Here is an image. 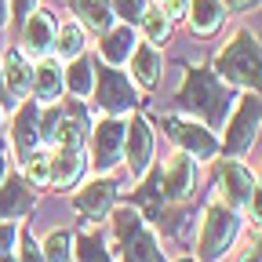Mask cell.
Instances as JSON below:
<instances>
[{"label": "cell", "mask_w": 262, "mask_h": 262, "mask_svg": "<svg viewBox=\"0 0 262 262\" xmlns=\"http://www.w3.org/2000/svg\"><path fill=\"white\" fill-rule=\"evenodd\" d=\"M175 102L189 113H196L208 127H219L226 117H229V106H233V98L226 91V80H219V73L211 70H189Z\"/></svg>", "instance_id": "1"}, {"label": "cell", "mask_w": 262, "mask_h": 262, "mask_svg": "<svg viewBox=\"0 0 262 262\" xmlns=\"http://www.w3.org/2000/svg\"><path fill=\"white\" fill-rule=\"evenodd\" d=\"M215 70H219V80L262 95V48L248 29H237L229 37V44L215 58Z\"/></svg>", "instance_id": "2"}, {"label": "cell", "mask_w": 262, "mask_h": 262, "mask_svg": "<svg viewBox=\"0 0 262 262\" xmlns=\"http://www.w3.org/2000/svg\"><path fill=\"white\" fill-rule=\"evenodd\" d=\"M233 237H237V211L226 204H211L201 222V258L204 262L222 258L233 244Z\"/></svg>", "instance_id": "3"}, {"label": "cell", "mask_w": 262, "mask_h": 262, "mask_svg": "<svg viewBox=\"0 0 262 262\" xmlns=\"http://www.w3.org/2000/svg\"><path fill=\"white\" fill-rule=\"evenodd\" d=\"M258 124H262V95H244V98H237V110H233V117H229V124H226V135H222L226 153H244V149H251Z\"/></svg>", "instance_id": "4"}, {"label": "cell", "mask_w": 262, "mask_h": 262, "mask_svg": "<svg viewBox=\"0 0 262 262\" xmlns=\"http://www.w3.org/2000/svg\"><path fill=\"white\" fill-rule=\"evenodd\" d=\"M98 98V106L106 110V117H120V113H131L139 102V95H135V84H131L120 70H102V73H95V91Z\"/></svg>", "instance_id": "5"}, {"label": "cell", "mask_w": 262, "mask_h": 262, "mask_svg": "<svg viewBox=\"0 0 262 262\" xmlns=\"http://www.w3.org/2000/svg\"><path fill=\"white\" fill-rule=\"evenodd\" d=\"M164 127H168V135H171V142L182 149V153H189L193 160L196 157H215L219 153V142H215V135L204 127V124H196V120H182V117H164Z\"/></svg>", "instance_id": "6"}, {"label": "cell", "mask_w": 262, "mask_h": 262, "mask_svg": "<svg viewBox=\"0 0 262 262\" xmlns=\"http://www.w3.org/2000/svg\"><path fill=\"white\" fill-rule=\"evenodd\" d=\"M124 160H127V168L135 179L146 175L149 160H153V131L142 117H131L124 124Z\"/></svg>", "instance_id": "7"}, {"label": "cell", "mask_w": 262, "mask_h": 262, "mask_svg": "<svg viewBox=\"0 0 262 262\" xmlns=\"http://www.w3.org/2000/svg\"><path fill=\"white\" fill-rule=\"evenodd\" d=\"M219 186H222V201H226V208L241 211V208L251 204L255 179H251V171L244 168V164H237V160H222V164H219Z\"/></svg>", "instance_id": "8"}, {"label": "cell", "mask_w": 262, "mask_h": 262, "mask_svg": "<svg viewBox=\"0 0 262 262\" xmlns=\"http://www.w3.org/2000/svg\"><path fill=\"white\" fill-rule=\"evenodd\" d=\"M91 157L98 168H113L124 157V124L117 117H102L91 131Z\"/></svg>", "instance_id": "9"}, {"label": "cell", "mask_w": 262, "mask_h": 262, "mask_svg": "<svg viewBox=\"0 0 262 262\" xmlns=\"http://www.w3.org/2000/svg\"><path fill=\"white\" fill-rule=\"evenodd\" d=\"M157 186H160V193H164V201H186V196L193 193V157L189 153H175V157H168V164L157 171Z\"/></svg>", "instance_id": "10"}, {"label": "cell", "mask_w": 262, "mask_h": 262, "mask_svg": "<svg viewBox=\"0 0 262 262\" xmlns=\"http://www.w3.org/2000/svg\"><path fill=\"white\" fill-rule=\"evenodd\" d=\"M55 33H58V26H55V15L51 11H33L26 22H22V55L29 58H48V51L55 48Z\"/></svg>", "instance_id": "11"}, {"label": "cell", "mask_w": 262, "mask_h": 262, "mask_svg": "<svg viewBox=\"0 0 262 262\" xmlns=\"http://www.w3.org/2000/svg\"><path fill=\"white\" fill-rule=\"evenodd\" d=\"M11 146H15V153L22 160L40 146V106L37 102H22L18 106L15 124H11Z\"/></svg>", "instance_id": "12"}, {"label": "cell", "mask_w": 262, "mask_h": 262, "mask_svg": "<svg viewBox=\"0 0 262 262\" xmlns=\"http://www.w3.org/2000/svg\"><path fill=\"white\" fill-rule=\"evenodd\" d=\"M113 201H117V186L110 179H91L80 193H77V211L88 215L91 222H102L110 211H113Z\"/></svg>", "instance_id": "13"}, {"label": "cell", "mask_w": 262, "mask_h": 262, "mask_svg": "<svg viewBox=\"0 0 262 262\" xmlns=\"http://www.w3.org/2000/svg\"><path fill=\"white\" fill-rule=\"evenodd\" d=\"M33 189H29V182L22 179V175H8L4 182H0V219H22L29 208H33Z\"/></svg>", "instance_id": "14"}, {"label": "cell", "mask_w": 262, "mask_h": 262, "mask_svg": "<svg viewBox=\"0 0 262 262\" xmlns=\"http://www.w3.org/2000/svg\"><path fill=\"white\" fill-rule=\"evenodd\" d=\"M33 98L44 106H55L58 102V95L66 91V77H62V66L55 58H40V66L33 70Z\"/></svg>", "instance_id": "15"}, {"label": "cell", "mask_w": 262, "mask_h": 262, "mask_svg": "<svg viewBox=\"0 0 262 262\" xmlns=\"http://www.w3.org/2000/svg\"><path fill=\"white\" fill-rule=\"evenodd\" d=\"M0 77H4V84H8V98H26L29 88H33V66H29V58L18 48H11L4 55V73Z\"/></svg>", "instance_id": "16"}, {"label": "cell", "mask_w": 262, "mask_h": 262, "mask_svg": "<svg viewBox=\"0 0 262 262\" xmlns=\"http://www.w3.org/2000/svg\"><path fill=\"white\" fill-rule=\"evenodd\" d=\"M84 168H88V160L80 157V149H58V153H51V179L48 182L66 189L84 175Z\"/></svg>", "instance_id": "17"}, {"label": "cell", "mask_w": 262, "mask_h": 262, "mask_svg": "<svg viewBox=\"0 0 262 262\" xmlns=\"http://www.w3.org/2000/svg\"><path fill=\"white\" fill-rule=\"evenodd\" d=\"M226 11H222V0H189L186 8V22L193 33H201V37H208V33H215L222 26Z\"/></svg>", "instance_id": "18"}, {"label": "cell", "mask_w": 262, "mask_h": 262, "mask_svg": "<svg viewBox=\"0 0 262 262\" xmlns=\"http://www.w3.org/2000/svg\"><path fill=\"white\" fill-rule=\"evenodd\" d=\"M117 251H120V262H164V255L157 248V237L146 226L139 229V233H131L127 241H120Z\"/></svg>", "instance_id": "19"}, {"label": "cell", "mask_w": 262, "mask_h": 262, "mask_svg": "<svg viewBox=\"0 0 262 262\" xmlns=\"http://www.w3.org/2000/svg\"><path fill=\"white\" fill-rule=\"evenodd\" d=\"M98 51H102V58L110 66H120L131 58V51H135V29L131 26H113L110 33H102V44H98Z\"/></svg>", "instance_id": "20"}, {"label": "cell", "mask_w": 262, "mask_h": 262, "mask_svg": "<svg viewBox=\"0 0 262 262\" xmlns=\"http://www.w3.org/2000/svg\"><path fill=\"white\" fill-rule=\"evenodd\" d=\"M127 62H131V73H135V80L142 88H153L160 80V51L153 44H139L135 51H131Z\"/></svg>", "instance_id": "21"}, {"label": "cell", "mask_w": 262, "mask_h": 262, "mask_svg": "<svg viewBox=\"0 0 262 262\" xmlns=\"http://www.w3.org/2000/svg\"><path fill=\"white\" fill-rule=\"evenodd\" d=\"M73 11L95 33H110L113 29V18H117L113 8H110V0H73Z\"/></svg>", "instance_id": "22"}, {"label": "cell", "mask_w": 262, "mask_h": 262, "mask_svg": "<svg viewBox=\"0 0 262 262\" xmlns=\"http://www.w3.org/2000/svg\"><path fill=\"white\" fill-rule=\"evenodd\" d=\"M62 77H66V88H70L77 98H88V95L95 91V66H91V58H84V55H77V58L70 62V70H62Z\"/></svg>", "instance_id": "23"}, {"label": "cell", "mask_w": 262, "mask_h": 262, "mask_svg": "<svg viewBox=\"0 0 262 262\" xmlns=\"http://www.w3.org/2000/svg\"><path fill=\"white\" fill-rule=\"evenodd\" d=\"M84 131H88V117H84V110H77V117H62L58 120L51 142L58 149H80L84 146Z\"/></svg>", "instance_id": "24"}, {"label": "cell", "mask_w": 262, "mask_h": 262, "mask_svg": "<svg viewBox=\"0 0 262 262\" xmlns=\"http://www.w3.org/2000/svg\"><path fill=\"white\" fill-rule=\"evenodd\" d=\"M84 48H88V33H84V26L66 22V26L55 33V51H58V58L73 62L77 55H84Z\"/></svg>", "instance_id": "25"}, {"label": "cell", "mask_w": 262, "mask_h": 262, "mask_svg": "<svg viewBox=\"0 0 262 262\" xmlns=\"http://www.w3.org/2000/svg\"><path fill=\"white\" fill-rule=\"evenodd\" d=\"M142 33H146V40L157 48V44H164V40H168L171 37V18L168 15H164L160 8H146V15H142Z\"/></svg>", "instance_id": "26"}, {"label": "cell", "mask_w": 262, "mask_h": 262, "mask_svg": "<svg viewBox=\"0 0 262 262\" xmlns=\"http://www.w3.org/2000/svg\"><path fill=\"white\" fill-rule=\"evenodd\" d=\"M139 229H142L139 208H117V211H113V241H117V244L127 241L131 233H139Z\"/></svg>", "instance_id": "27"}, {"label": "cell", "mask_w": 262, "mask_h": 262, "mask_svg": "<svg viewBox=\"0 0 262 262\" xmlns=\"http://www.w3.org/2000/svg\"><path fill=\"white\" fill-rule=\"evenodd\" d=\"M22 179L29 186H48V179H51V153H29Z\"/></svg>", "instance_id": "28"}, {"label": "cell", "mask_w": 262, "mask_h": 262, "mask_svg": "<svg viewBox=\"0 0 262 262\" xmlns=\"http://www.w3.org/2000/svg\"><path fill=\"white\" fill-rule=\"evenodd\" d=\"M77 262H113V258L95 233H80L77 237Z\"/></svg>", "instance_id": "29"}, {"label": "cell", "mask_w": 262, "mask_h": 262, "mask_svg": "<svg viewBox=\"0 0 262 262\" xmlns=\"http://www.w3.org/2000/svg\"><path fill=\"white\" fill-rule=\"evenodd\" d=\"M70 244H73V237L66 233V229L51 233V237H48V244L40 248V251H44V262H70Z\"/></svg>", "instance_id": "30"}, {"label": "cell", "mask_w": 262, "mask_h": 262, "mask_svg": "<svg viewBox=\"0 0 262 262\" xmlns=\"http://www.w3.org/2000/svg\"><path fill=\"white\" fill-rule=\"evenodd\" d=\"M110 8H113V15H117L124 26H131V22H142L146 0H110Z\"/></svg>", "instance_id": "31"}, {"label": "cell", "mask_w": 262, "mask_h": 262, "mask_svg": "<svg viewBox=\"0 0 262 262\" xmlns=\"http://www.w3.org/2000/svg\"><path fill=\"white\" fill-rule=\"evenodd\" d=\"M58 120H62V110H55V106H48V113H40V142H51L55 139Z\"/></svg>", "instance_id": "32"}, {"label": "cell", "mask_w": 262, "mask_h": 262, "mask_svg": "<svg viewBox=\"0 0 262 262\" xmlns=\"http://www.w3.org/2000/svg\"><path fill=\"white\" fill-rule=\"evenodd\" d=\"M15 237H18V226H15V222H0V258H4V255H11Z\"/></svg>", "instance_id": "33"}, {"label": "cell", "mask_w": 262, "mask_h": 262, "mask_svg": "<svg viewBox=\"0 0 262 262\" xmlns=\"http://www.w3.org/2000/svg\"><path fill=\"white\" fill-rule=\"evenodd\" d=\"M186 8H189V0H160V11L168 18H186Z\"/></svg>", "instance_id": "34"}, {"label": "cell", "mask_w": 262, "mask_h": 262, "mask_svg": "<svg viewBox=\"0 0 262 262\" xmlns=\"http://www.w3.org/2000/svg\"><path fill=\"white\" fill-rule=\"evenodd\" d=\"M18 262H44V251L26 237V241H22V255H18Z\"/></svg>", "instance_id": "35"}, {"label": "cell", "mask_w": 262, "mask_h": 262, "mask_svg": "<svg viewBox=\"0 0 262 262\" xmlns=\"http://www.w3.org/2000/svg\"><path fill=\"white\" fill-rule=\"evenodd\" d=\"M11 11H15V18H29L33 11H37V0H11Z\"/></svg>", "instance_id": "36"}, {"label": "cell", "mask_w": 262, "mask_h": 262, "mask_svg": "<svg viewBox=\"0 0 262 262\" xmlns=\"http://www.w3.org/2000/svg\"><path fill=\"white\" fill-rule=\"evenodd\" d=\"M248 208H251V219L262 226V189H255V193H251V204H248Z\"/></svg>", "instance_id": "37"}, {"label": "cell", "mask_w": 262, "mask_h": 262, "mask_svg": "<svg viewBox=\"0 0 262 262\" xmlns=\"http://www.w3.org/2000/svg\"><path fill=\"white\" fill-rule=\"evenodd\" d=\"M226 4L233 8V11H248V8H255V4H258V0H226Z\"/></svg>", "instance_id": "38"}, {"label": "cell", "mask_w": 262, "mask_h": 262, "mask_svg": "<svg viewBox=\"0 0 262 262\" xmlns=\"http://www.w3.org/2000/svg\"><path fill=\"white\" fill-rule=\"evenodd\" d=\"M8 15H11V11H8V0H0V29L8 26Z\"/></svg>", "instance_id": "39"}, {"label": "cell", "mask_w": 262, "mask_h": 262, "mask_svg": "<svg viewBox=\"0 0 262 262\" xmlns=\"http://www.w3.org/2000/svg\"><path fill=\"white\" fill-rule=\"evenodd\" d=\"M8 179V157H4V149H0V182Z\"/></svg>", "instance_id": "40"}, {"label": "cell", "mask_w": 262, "mask_h": 262, "mask_svg": "<svg viewBox=\"0 0 262 262\" xmlns=\"http://www.w3.org/2000/svg\"><path fill=\"white\" fill-rule=\"evenodd\" d=\"M241 262H258V255H244V258H241Z\"/></svg>", "instance_id": "41"}, {"label": "cell", "mask_w": 262, "mask_h": 262, "mask_svg": "<svg viewBox=\"0 0 262 262\" xmlns=\"http://www.w3.org/2000/svg\"><path fill=\"white\" fill-rule=\"evenodd\" d=\"M255 255H258V262H262V237H258V251H255Z\"/></svg>", "instance_id": "42"}, {"label": "cell", "mask_w": 262, "mask_h": 262, "mask_svg": "<svg viewBox=\"0 0 262 262\" xmlns=\"http://www.w3.org/2000/svg\"><path fill=\"white\" fill-rule=\"evenodd\" d=\"M0 262H15V258H11V255H4V258H0Z\"/></svg>", "instance_id": "43"}, {"label": "cell", "mask_w": 262, "mask_h": 262, "mask_svg": "<svg viewBox=\"0 0 262 262\" xmlns=\"http://www.w3.org/2000/svg\"><path fill=\"white\" fill-rule=\"evenodd\" d=\"M175 262H193V258H175Z\"/></svg>", "instance_id": "44"}]
</instances>
